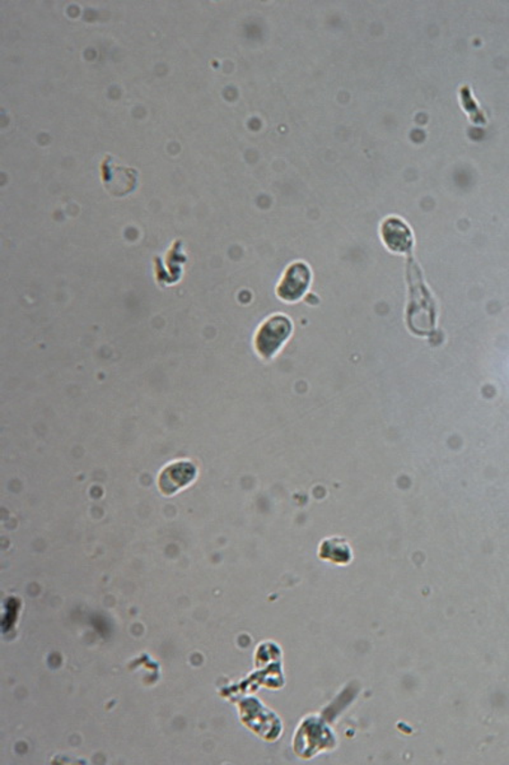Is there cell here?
I'll list each match as a JSON object with an SVG mask.
<instances>
[{"label":"cell","mask_w":509,"mask_h":765,"mask_svg":"<svg viewBox=\"0 0 509 765\" xmlns=\"http://www.w3.org/2000/svg\"><path fill=\"white\" fill-rule=\"evenodd\" d=\"M292 331V320L283 314L268 317L254 335V346L257 355L263 360L274 358L289 340Z\"/></svg>","instance_id":"cell-1"},{"label":"cell","mask_w":509,"mask_h":765,"mask_svg":"<svg viewBox=\"0 0 509 765\" xmlns=\"http://www.w3.org/2000/svg\"><path fill=\"white\" fill-rule=\"evenodd\" d=\"M310 283V268L305 263H295L287 269L281 278L277 289L278 296L286 302L301 300L303 295L307 292Z\"/></svg>","instance_id":"cell-2"},{"label":"cell","mask_w":509,"mask_h":765,"mask_svg":"<svg viewBox=\"0 0 509 765\" xmlns=\"http://www.w3.org/2000/svg\"><path fill=\"white\" fill-rule=\"evenodd\" d=\"M195 465L190 461H176L166 465L160 474L159 486L165 495H174L181 489L189 486L195 480Z\"/></svg>","instance_id":"cell-3"},{"label":"cell","mask_w":509,"mask_h":765,"mask_svg":"<svg viewBox=\"0 0 509 765\" xmlns=\"http://www.w3.org/2000/svg\"><path fill=\"white\" fill-rule=\"evenodd\" d=\"M382 239L390 250L395 253H406L413 247V235L410 229L399 219H389L382 225Z\"/></svg>","instance_id":"cell-4"}]
</instances>
